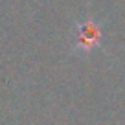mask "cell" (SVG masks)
<instances>
[{
  "label": "cell",
  "instance_id": "cell-1",
  "mask_svg": "<svg viewBox=\"0 0 125 125\" xmlns=\"http://www.w3.org/2000/svg\"><path fill=\"white\" fill-rule=\"evenodd\" d=\"M101 37H103L101 26L94 19H86V20H83V22H79L75 26L74 41H75V46L79 50L90 52L94 48L101 46Z\"/></svg>",
  "mask_w": 125,
  "mask_h": 125
}]
</instances>
